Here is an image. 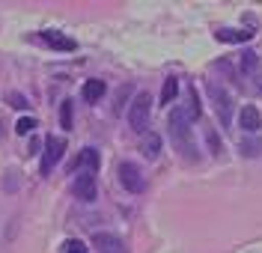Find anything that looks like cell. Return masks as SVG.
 I'll list each match as a JSON object with an SVG mask.
<instances>
[{
  "label": "cell",
  "instance_id": "cell-1",
  "mask_svg": "<svg viewBox=\"0 0 262 253\" xmlns=\"http://www.w3.org/2000/svg\"><path fill=\"white\" fill-rule=\"evenodd\" d=\"M167 125H170V137L176 140V146L185 158L194 161L196 152H194V140H191V125H188V113L185 110H170L167 117Z\"/></svg>",
  "mask_w": 262,
  "mask_h": 253
},
{
  "label": "cell",
  "instance_id": "cell-2",
  "mask_svg": "<svg viewBox=\"0 0 262 253\" xmlns=\"http://www.w3.org/2000/svg\"><path fill=\"white\" fill-rule=\"evenodd\" d=\"M149 110H152V96H149V93H137L134 101H131V110H128L131 131H143V128H146Z\"/></svg>",
  "mask_w": 262,
  "mask_h": 253
},
{
  "label": "cell",
  "instance_id": "cell-3",
  "mask_svg": "<svg viewBox=\"0 0 262 253\" xmlns=\"http://www.w3.org/2000/svg\"><path fill=\"white\" fill-rule=\"evenodd\" d=\"M119 182H122V188L131 191V194H140V191L146 188L140 167H137V164H131V161H122V164H119Z\"/></svg>",
  "mask_w": 262,
  "mask_h": 253
},
{
  "label": "cell",
  "instance_id": "cell-4",
  "mask_svg": "<svg viewBox=\"0 0 262 253\" xmlns=\"http://www.w3.org/2000/svg\"><path fill=\"white\" fill-rule=\"evenodd\" d=\"M66 152V140L63 137H48L45 140V155H42V176H48L51 170L57 167V161L63 158Z\"/></svg>",
  "mask_w": 262,
  "mask_h": 253
},
{
  "label": "cell",
  "instance_id": "cell-5",
  "mask_svg": "<svg viewBox=\"0 0 262 253\" xmlns=\"http://www.w3.org/2000/svg\"><path fill=\"white\" fill-rule=\"evenodd\" d=\"M212 101H214V110H217L221 125H232V96H229L227 89L212 84Z\"/></svg>",
  "mask_w": 262,
  "mask_h": 253
},
{
  "label": "cell",
  "instance_id": "cell-6",
  "mask_svg": "<svg viewBox=\"0 0 262 253\" xmlns=\"http://www.w3.org/2000/svg\"><path fill=\"white\" fill-rule=\"evenodd\" d=\"M72 191H75L78 200L93 202L96 200V173H78L75 182H72Z\"/></svg>",
  "mask_w": 262,
  "mask_h": 253
},
{
  "label": "cell",
  "instance_id": "cell-7",
  "mask_svg": "<svg viewBox=\"0 0 262 253\" xmlns=\"http://www.w3.org/2000/svg\"><path fill=\"white\" fill-rule=\"evenodd\" d=\"M238 125L245 128V131H256L262 125V117H259V110L253 107V104H245L242 110H238Z\"/></svg>",
  "mask_w": 262,
  "mask_h": 253
},
{
  "label": "cell",
  "instance_id": "cell-8",
  "mask_svg": "<svg viewBox=\"0 0 262 253\" xmlns=\"http://www.w3.org/2000/svg\"><path fill=\"white\" fill-rule=\"evenodd\" d=\"M93 244L98 247V253H125L122 241H119L116 236H107V233H98V236H93Z\"/></svg>",
  "mask_w": 262,
  "mask_h": 253
},
{
  "label": "cell",
  "instance_id": "cell-9",
  "mask_svg": "<svg viewBox=\"0 0 262 253\" xmlns=\"http://www.w3.org/2000/svg\"><path fill=\"white\" fill-rule=\"evenodd\" d=\"M42 39H45L54 51H75V48H78V42H75V39L57 33V30H45V33H42Z\"/></svg>",
  "mask_w": 262,
  "mask_h": 253
},
{
  "label": "cell",
  "instance_id": "cell-10",
  "mask_svg": "<svg viewBox=\"0 0 262 253\" xmlns=\"http://www.w3.org/2000/svg\"><path fill=\"white\" fill-rule=\"evenodd\" d=\"M81 167H86L90 173H96L98 170V152L96 149H83L75 161H72V170H81Z\"/></svg>",
  "mask_w": 262,
  "mask_h": 253
},
{
  "label": "cell",
  "instance_id": "cell-11",
  "mask_svg": "<svg viewBox=\"0 0 262 253\" xmlns=\"http://www.w3.org/2000/svg\"><path fill=\"white\" fill-rule=\"evenodd\" d=\"M104 89H107V86H104V81H96V78H93V81H86V84H83V101L96 104V101L104 96Z\"/></svg>",
  "mask_w": 262,
  "mask_h": 253
},
{
  "label": "cell",
  "instance_id": "cell-12",
  "mask_svg": "<svg viewBox=\"0 0 262 253\" xmlns=\"http://www.w3.org/2000/svg\"><path fill=\"white\" fill-rule=\"evenodd\" d=\"M140 149H143L146 158H158V152H161V137L152 134V131H146V134H143V143H140Z\"/></svg>",
  "mask_w": 262,
  "mask_h": 253
},
{
  "label": "cell",
  "instance_id": "cell-13",
  "mask_svg": "<svg viewBox=\"0 0 262 253\" xmlns=\"http://www.w3.org/2000/svg\"><path fill=\"white\" fill-rule=\"evenodd\" d=\"M176 93H179V84H176V78H167L161 86V104L167 107L170 101H176Z\"/></svg>",
  "mask_w": 262,
  "mask_h": 253
},
{
  "label": "cell",
  "instance_id": "cell-14",
  "mask_svg": "<svg viewBox=\"0 0 262 253\" xmlns=\"http://www.w3.org/2000/svg\"><path fill=\"white\" fill-rule=\"evenodd\" d=\"M217 39H221V42H247V39H250V30H238V33H232V30H217Z\"/></svg>",
  "mask_w": 262,
  "mask_h": 253
},
{
  "label": "cell",
  "instance_id": "cell-15",
  "mask_svg": "<svg viewBox=\"0 0 262 253\" xmlns=\"http://www.w3.org/2000/svg\"><path fill=\"white\" fill-rule=\"evenodd\" d=\"M60 125H63L66 131L72 128V101H69V99L60 104Z\"/></svg>",
  "mask_w": 262,
  "mask_h": 253
},
{
  "label": "cell",
  "instance_id": "cell-16",
  "mask_svg": "<svg viewBox=\"0 0 262 253\" xmlns=\"http://www.w3.org/2000/svg\"><path fill=\"white\" fill-rule=\"evenodd\" d=\"M36 125H39V122H36L33 117H21V119L15 122V131H18V134H30Z\"/></svg>",
  "mask_w": 262,
  "mask_h": 253
},
{
  "label": "cell",
  "instance_id": "cell-17",
  "mask_svg": "<svg viewBox=\"0 0 262 253\" xmlns=\"http://www.w3.org/2000/svg\"><path fill=\"white\" fill-rule=\"evenodd\" d=\"M242 152H245L247 158H253V155H259L262 152V143L259 140H245V143H242Z\"/></svg>",
  "mask_w": 262,
  "mask_h": 253
},
{
  "label": "cell",
  "instance_id": "cell-18",
  "mask_svg": "<svg viewBox=\"0 0 262 253\" xmlns=\"http://www.w3.org/2000/svg\"><path fill=\"white\" fill-rule=\"evenodd\" d=\"M63 253H86V244L78 241V238H69V241L63 244Z\"/></svg>",
  "mask_w": 262,
  "mask_h": 253
},
{
  "label": "cell",
  "instance_id": "cell-19",
  "mask_svg": "<svg viewBox=\"0 0 262 253\" xmlns=\"http://www.w3.org/2000/svg\"><path fill=\"white\" fill-rule=\"evenodd\" d=\"M6 101H9L12 107H18V110H27V104H30V101L24 99L21 93H9V96H6Z\"/></svg>",
  "mask_w": 262,
  "mask_h": 253
},
{
  "label": "cell",
  "instance_id": "cell-20",
  "mask_svg": "<svg viewBox=\"0 0 262 253\" xmlns=\"http://www.w3.org/2000/svg\"><path fill=\"white\" fill-rule=\"evenodd\" d=\"M188 101H191V104H188V117H191V119H196V117H200V101H196V93H194V89H191V96H188Z\"/></svg>",
  "mask_w": 262,
  "mask_h": 253
},
{
  "label": "cell",
  "instance_id": "cell-21",
  "mask_svg": "<svg viewBox=\"0 0 262 253\" xmlns=\"http://www.w3.org/2000/svg\"><path fill=\"white\" fill-rule=\"evenodd\" d=\"M206 140H209V146H212V155H221V137L214 134V131H209V134H206Z\"/></svg>",
  "mask_w": 262,
  "mask_h": 253
},
{
  "label": "cell",
  "instance_id": "cell-22",
  "mask_svg": "<svg viewBox=\"0 0 262 253\" xmlns=\"http://www.w3.org/2000/svg\"><path fill=\"white\" fill-rule=\"evenodd\" d=\"M253 66H256V57H253V54H247V57H245V68L250 72Z\"/></svg>",
  "mask_w": 262,
  "mask_h": 253
},
{
  "label": "cell",
  "instance_id": "cell-23",
  "mask_svg": "<svg viewBox=\"0 0 262 253\" xmlns=\"http://www.w3.org/2000/svg\"><path fill=\"white\" fill-rule=\"evenodd\" d=\"M39 146H42V143H39V137H33V140H30V149H27V152H30V155H36V152H39Z\"/></svg>",
  "mask_w": 262,
  "mask_h": 253
},
{
  "label": "cell",
  "instance_id": "cell-24",
  "mask_svg": "<svg viewBox=\"0 0 262 253\" xmlns=\"http://www.w3.org/2000/svg\"><path fill=\"white\" fill-rule=\"evenodd\" d=\"M259 86H262V84H259Z\"/></svg>",
  "mask_w": 262,
  "mask_h": 253
}]
</instances>
